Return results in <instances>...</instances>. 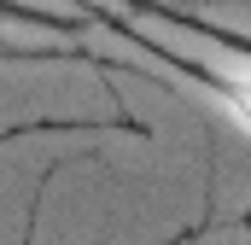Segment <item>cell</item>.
<instances>
[{"mask_svg": "<svg viewBox=\"0 0 251 245\" xmlns=\"http://www.w3.org/2000/svg\"><path fill=\"white\" fill-rule=\"evenodd\" d=\"M59 59H82V64H100L94 53H59V47H6V41H0V64H59Z\"/></svg>", "mask_w": 251, "mask_h": 245, "instance_id": "277c9868", "label": "cell"}, {"mask_svg": "<svg viewBox=\"0 0 251 245\" xmlns=\"http://www.w3.org/2000/svg\"><path fill=\"white\" fill-rule=\"evenodd\" d=\"M76 6V18L82 24H100V29H111L117 41H128L134 53H146L152 64H164L176 82H187L199 88L222 117L234 122V128H246L251 134V70H216L210 59H199V53H181V47H170V41H158L152 29H140V24H128L117 6H105V0H70Z\"/></svg>", "mask_w": 251, "mask_h": 245, "instance_id": "6da1fadb", "label": "cell"}, {"mask_svg": "<svg viewBox=\"0 0 251 245\" xmlns=\"http://www.w3.org/2000/svg\"><path fill=\"white\" fill-rule=\"evenodd\" d=\"M0 24H47V29H76L82 18H59L35 0H0Z\"/></svg>", "mask_w": 251, "mask_h": 245, "instance_id": "3957f363", "label": "cell"}, {"mask_svg": "<svg viewBox=\"0 0 251 245\" xmlns=\"http://www.w3.org/2000/svg\"><path fill=\"white\" fill-rule=\"evenodd\" d=\"M105 6L158 18V24L181 29V35H193V41H204V47H216V53H228V59L251 64V35L246 29H228V24H216V18H204V12H187V6H176V0H105Z\"/></svg>", "mask_w": 251, "mask_h": 245, "instance_id": "7a4b0ae2", "label": "cell"}]
</instances>
